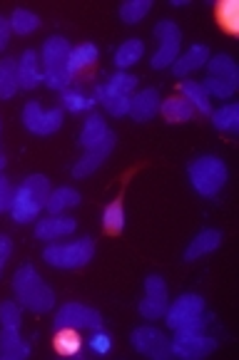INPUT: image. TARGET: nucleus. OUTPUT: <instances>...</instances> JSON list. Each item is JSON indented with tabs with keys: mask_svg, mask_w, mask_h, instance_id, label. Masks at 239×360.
<instances>
[{
	"mask_svg": "<svg viewBox=\"0 0 239 360\" xmlns=\"http://www.w3.org/2000/svg\"><path fill=\"white\" fill-rule=\"evenodd\" d=\"M13 293L16 301L30 313H48L55 308V291L45 283V278L37 274L32 264H23L13 274Z\"/></svg>",
	"mask_w": 239,
	"mask_h": 360,
	"instance_id": "f257e3e1",
	"label": "nucleus"
},
{
	"mask_svg": "<svg viewBox=\"0 0 239 360\" xmlns=\"http://www.w3.org/2000/svg\"><path fill=\"white\" fill-rule=\"evenodd\" d=\"M50 191V179L45 174H30L16 186L11 204V217L16 224H30L40 219V212L45 209Z\"/></svg>",
	"mask_w": 239,
	"mask_h": 360,
	"instance_id": "f03ea898",
	"label": "nucleus"
},
{
	"mask_svg": "<svg viewBox=\"0 0 239 360\" xmlns=\"http://www.w3.org/2000/svg\"><path fill=\"white\" fill-rule=\"evenodd\" d=\"M70 50L73 45L63 35L48 37L40 48V63H43V82L50 90L63 92L73 82V68H70Z\"/></svg>",
	"mask_w": 239,
	"mask_h": 360,
	"instance_id": "7ed1b4c3",
	"label": "nucleus"
},
{
	"mask_svg": "<svg viewBox=\"0 0 239 360\" xmlns=\"http://www.w3.org/2000/svg\"><path fill=\"white\" fill-rule=\"evenodd\" d=\"M187 179L200 196L214 199L227 186L229 169L224 165V159L214 157V154H202V157L192 159L187 165Z\"/></svg>",
	"mask_w": 239,
	"mask_h": 360,
	"instance_id": "20e7f679",
	"label": "nucleus"
},
{
	"mask_svg": "<svg viewBox=\"0 0 239 360\" xmlns=\"http://www.w3.org/2000/svg\"><path fill=\"white\" fill-rule=\"evenodd\" d=\"M165 321L172 330H207L209 313L204 298L200 293H182L175 301H170Z\"/></svg>",
	"mask_w": 239,
	"mask_h": 360,
	"instance_id": "39448f33",
	"label": "nucleus"
},
{
	"mask_svg": "<svg viewBox=\"0 0 239 360\" xmlns=\"http://www.w3.org/2000/svg\"><path fill=\"white\" fill-rule=\"evenodd\" d=\"M207 77L202 79L204 90L212 100H232L239 87V68L232 55L219 53L207 60Z\"/></svg>",
	"mask_w": 239,
	"mask_h": 360,
	"instance_id": "423d86ee",
	"label": "nucleus"
},
{
	"mask_svg": "<svg viewBox=\"0 0 239 360\" xmlns=\"http://www.w3.org/2000/svg\"><path fill=\"white\" fill-rule=\"evenodd\" d=\"M92 259H95V241L90 236H80L68 244H48L43 249L45 264L63 271L85 269Z\"/></svg>",
	"mask_w": 239,
	"mask_h": 360,
	"instance_id": "0eeeda50",
	"label": "nucleus"
},
{
	"mask_svg": "<svg viewBox=\"0 0 239 360\" xmlns=\"http://www.w3.org/2000/svg\"><path fill=\"white\" fill-rule=\"evenodd\" d=\"M154 37H157V50L149 58L152 70H167L172 68L177 58H180L182 48V30L175 20H159L154 25Z\"/></svg>",
	"mask_w": 239,
	"mask_h": 360,
	"instance_id": "6e6552de",
	"label": "nucleus"
},
{
	"mask_svg": "<svg viewBox=\"0 0 239 360\" xmlns=\"http://www.w3.org/2000/svg\"><path fill=\"white\" fill-rule=\"evenodd\" d=\"M63 122H65L63 107L45 110L37 100L25 102V107H23V127L30 134H35V137H50V134L60 132Z\"/></svg>",
	"mask_w": 239,
	"mask_h": 360,
	"instance_id": "1a4fd4ad",
	"label": "nucleus"
},
{
	"mask_svg": "<svg viewBox=\"0 0 239 360\" xmlns=\"http://www.w3.org/2000/svg\"><path fill=\"white\" fill-rule=\"evenodd\" d=\"M217 350V340L207 330H175L172 338V358L202 360Z\"/></svg>",
	"mask_w": 239,
	"mask_h": 360,
	"instance_id": "9d476101",
	"label": "nucleus"
},
{
	"mask_svg": "<svg viewBox=\"0 0 239 360\" xmlns=\"http://www.w3.org/2000/svg\"><path fill=\"white\" fill-rule=\"evenodd\" d=\"M130 343L140 355L149 360H170L172 358V338L165 330L154 326H140L130 333Z\"/></svg>",
	"mask_w": 239,
	"mask_h": 360,
	"instance_id": "9b49d317",
	"label": "nucleus"
},
{
	"mask_svg": "<svg viewBox=\"0 0 239 360\" xmlns=\"http://www.w3.org/2000/svg\"><path fill=\"white\" fill-rule=\"evenodd\" d=\"M53 328H73V330H97L102 328V316L97 308H90L80 301H70L65 306H60V311L55 313Z\"/></svg>",
	"mask_w": 239,
	"mask_h": 360,
	"instance_id": "f8f14e48",
	"label": "nucleus"
},
{
	"mask_svg": "<svg viewBox=\"0 0 239 360\" xmlns=\"http://www.w3.org/2000/svg\"><path fill=\"white\" fill-rule=\"evenodd\" d=\"M170 306V291H167V283L162 276L149 274L145 278V298L137 303V311L145 321H157V318H165V311Z\"/></svg>",
	"mask_w": 239,
	"mask_h": 360,
	"instance_id": "ddd939ff",
	"label": "nucleus"
},
{
	"mask_svg": "<svg viewBox=\"0 0 239 360\" xmlns=\"http://www.w3.org/2000/svg\"><path fill=\"white\" fill-rule=\"evenodd\" d=\"M78 231V221L68 214H48L35 221L37 241H60L65 236H73Z\"/></svg>",
	"mask_w": 239,
	"mask_h": 360,
	"instance_id": "4468645a",
	"label": "nucleus"
},
{
	"mask_svg": "<svg viewBox=\"0 0 239 360\" xmlns=\"http://www.w3.org/2000/svg\"><path fill=\"white\" fill-rule=\"evenodd\" d=\"M159 105H162V97H159V90L154 87H142L137 90L133 97H130V112L135 122H149L159 115Z\"/></svg>",
	"mask_w": 239,
	"mask_h": 360,
	"instance_id": "2eb2a0df",
	"label": "nucleus"
},
{
	"mask_svg": "<svg viewBox=\"0 0 239 360\" xmlns=\"http://www.w3.org/2000/svg\"><path fill=\"white\" fill-rule=\"evenodd\" d=\"M115 149V137H110L107 142H102L100 147H92L85 149V154L78 159L73 165V176L75 179H85V176L95 174L102 165H105V159L110 157V152Z\"/></svg>",
	"mask_w": 239,
	"mask_h": 360,
	"instance_id": "dca6fc26",
	"label": "nucleus"
},
{
	"mask_svg": "<svg viewBox=\"0 0 239 360\" xmlns=\"http://www.w3.org/2000/svg\"><path fill=\"white\" fill-rule=\"evenodd\" d=\"M18 68V85L20 90H35L43 82V68H40V53L37 50H25L16 60Z\"/></svg>",
	"mask_w": 239,
	"mask_h": 360,
	"instance_id": "f3484780",
	"label": "nucleus"
},
{
	"mask_svg": "<svg viewBox=\"0 0 239 360\" xmlns=\"http://www.w3.org/2000/svg\"><path fill=\"white\" fill-rule=\"evenodd\" d=\"M209 58H212V53H209L207 45L195 43L192 48H187L185 53H180V58L172 63V75H175V77H182V79L190 77L192 72L202 70Z\"/></svg>",
	"mask_w": 239,
	"mask_h": 360,
	"instance_id": "a211bd4d",
	"label": "nucleus"
},
{
	"mask_svg": "<svg viewBox=\"0 0 239 360\" xmlns=\"http://www.w3.org/2000/svg\"><path fill=\"white\" fill-rule=\"evenodd\" d=\"M30 343L20 335V328L0 326V358L6 360H27L30 358Z\"/></svg>",
	"mask_w": 239,
	"mask_h": 360,
	"instance_id": "6ab92c4d",
	"label": "nucleus"
},
{
	"mask_svg": "<svg viewBox=\"0 0 239 360\" xmlns=\"http://www.w3.org/2000/svg\"><path fill=\"white\" fill-rule=\"evenodd\" d=\"M219 246H222V231H219V229H202V231L187 244L185 261H197L207 254H214Z\"/></svg>",
	"mask_w": 239,
	"mask_h": 360,
	"instance_id": "aec40b11",
	"label": "nucleus"
},
{
	"mask_svg": "<svg viewBox=\"0 0 239 360\" xmlns=\"http://www.w3.org/2000/svg\"><path fill=\"white\" fill-rule=\"evenodd\" d=\"M110 137H115L112 134V129L107 127L105 117H100L95 112V115H90L85 120V124H82V129H80V147L82 149H92V147H100L102 142H107Z\"/></svg>",
	"mask_w": 239,
	"mask_h": 360,
	"instance_id": "412c9836",
	"label": "nucleus"
},
{
	"mask_svg": "<svg viewBox=\"0 0 239 360\" xmlns=\"http://www.w3.org/2000/svg\"><path fill=\"white\" fill-rule=\"evenodd\" d=\"M180 97H185L192 105V110L200 112V115H212V97L207 95V90H204L200 79H185L180 85Z\"/></svg>",
	"mask_w": 239,
	"mask_h": 360,
	"instance_id": "4be33fe9",
	"label": "nucleus"
},
{
	"mask_svg": "<svg viewBox=\"0 0 239 360\" xmlns=\"http://www.w3.org/2000/svg\"><path fill=\"white\" fill-rule=\"evenodd\" d=\"M159 115L165 117V122H170V124H185V122H190L197 112L192 110V105L185 100V97L175 95V97L162 100V105H159Z\"/></svg>",
	"mask_w": 239,
	"mask_h": 360,
	"instance_id": "5701e85b",
	"label": "nucleus"
},
{
	"mask_svg": "<svg viewBox=\"0 0 239 360\" xmlns=\"http://www.w3.org/2000/svg\"><path fill=\"white\" fill-rule=\"evenodd\" d=\"M80 202H82V196H80L78 189H73V186H58V189L50 191L48 202H45V212L65 214V212H70V209L78 207Z\"/></svg>",
	"mask_w": 239,
	"mask_h": 360,
	"instance_id": "b1692460",
	"label": "nucleus"
},
{
	"mask_svg": "<svg viewBox=\"0 0 239 360\" xmlns=\"http://www.w3.org/2000/svg\"><path fill=\"white\" fill-rule=\"evenodd\" d=\"M60 105H63L65 112L80 115V112H90L97 105V100L92 95H87L85 90H80V87H65L60 92Z\"/></svg>",
	"mask_w": 239,
	"mask_h": 360,
	"instance_id": "393cba45",
	"label": "nucleus"
},
{
	"mask_svg": "<svg viewBox=\"0 0 239 360\" xmlns=\"http://www.w3.org/2000/svg\"><path fill=\"white\" fill-rule=\"evenodd\" d=\"M142 55H145V43L140 37H130V40H125V43L115 50V68L128 72L133 65H137L140 60H142Z\"/></svg>",
	"mask_w": 239,
	"mask_h": 360,
	"instance_id": "a878e982",
	"label": "nucleus"
},
{
	"mask_svg": "<svg viewBox=\"0 0 239 360\" xmlns=\"http://www.w3.org/2000/svg\"><path fill=\"white\" fill-rule=\"evenodd\" d=\"M209 120H212L214 129H219V132L237 134L239 132V105L237 102H227V105H222L219 110H212Z\"/></svg>",
	"mask_w": 239,
	"mask_h": 360,
	"instance_id": "bb28decb",
	"label": "nucleus"
},
{
	"mask_svg": "<svg viewBox=\"0 0 239 360\" xmlns=\"http://www.w3.org/2000/svg\"><path fill=\"white\" fill-rule=\"evenodd\" d=\"M95 100L100 102L102 110H105L110 117H125L130 112V97L115 95V92H110L105 85L95 87Z\"/></svg>",
	"mask_w": 239,
	"mask_h": 360,
	"instance_id": "cd10ccee",
	"label": "nucleus"
},
{
	"mask_svg": "<svg viewBox=\"0 0 239 360\" xmlns=\"http://www.w3.org/2000/svg\"><path fill=\"white\" fill-rule=\"evenodd\" d=\"M53 345L60 355H65V358H75V355H82V345H85V340L80 338V330L60 328V330H55Z\"/></svg>",
	"mask_w": 239,
	"mask_h": 360,
	"instance_id": "c85d7f7f",
	"label": "nucleus"
},
{
	"mask_svg": "<svg viewBox=\"0 0 239 360\" xmlns=\"http://www.w3.org/2000/svg\"><path fill=\"white\" fill-rule=\"evenodd\" d=\"M97 58H100V50H97L95 43L73 45V50H70V68H73V75L92 68V65L97 63Z\"/></svg>",
	"mask_w": 239,
	"mask_h": 360,
	"instance_id": "c756f323",
	"label": "nucleus"
},
{
	"mask_svg": "<svg viewBox=\"0 0 239 360\" xmlns=\"http://www.w3.org/2000/svg\"><path fill=\"white\" fill-rule=\"evenodd\" d=\"M20 85H18V68L16 60L3 58L0 60V100H11L18 95Z\"/></svg>",
	"mask_w": 239,
	"mask_h": 360,
	"instance_id": "7c9ffc66",
	"label": "nucleus"
},
{
	"mask_svg": "<svg viewBox=\"0 0 239 360\" xmlns=\"http://www.w3.org/2000/svg\"><path fill=\"white\" fill-rule=\"evenodd\" d=\"M125 221H128V217H125L123 199H115V202H110L102 209V229L107 233H123Z\"/></svg>",
	"mask_w": 239,
	"mask_h": 360,
	"instance_id": "2f4dec72",
	"label": "nucleus"
},
{
	"mask_svg": "<svg viewBox=\"0 0 239 360\" xmlns=\"http://www.w3.org/2000/svg\"><path fill=\"white\" fill-rule=\"evenodd\" d=\"M8 22H11V30L13 35H32V32L40 27V18L35 15L32 11H25V8H18V11H13V15L8 18Z\"/></svg>",
	"mask_w": 239,
	"mask_h": 360,
	"instance_id": "473e14b6",
	"label": "nucleus"
},
{
	"mask_svg": "<svg viewBox=\"0 0 239 360\" xmlns=\"http://www.w3.org/2000/svg\"><path fill=\"white\" fill-rule=\"evenodd\" d=\"M217 22L229 35L239 32V3L237 0H222L217 6Z\"/></svg>",
	"mask_w": 239,
	"mask_h": 360,
	"instance_id": "72a5a7b5",
	"label": "nucleus"
},
{
	"mask_svg": "<svg viewBox=\"0 0 239 360\" xmlns=\"http://www.w3.org/2000/svg\"><path fill=\"white\" fill-rule=\"evenodd\" d=\"M149 11H152V0H125L120 6V20L128 25H137L149 15Z\"/></svg>",
	"mask_w": 239,
	"mask_h": 360,
	"instance_id": "f704fd0d",
	"label": "nucleus"
},
{
	"mask_svg": "<svg viewBox=\"0 0 239 360\" xmlns=\"http://www.w3.org/2000/svg\"><path fill=\"white\" fill-rule=\"evenodd\" d=\"M137 82L140 79L135 77L133 72H125V70H117L115 75H110V79L105 82V87L115 95H123V97H133L137 92Z\"/></svg>",
	"mask_w": 239,
	"mask_h": 360,
	"instance_id": "c9c22d12",
	"label": "nucleus"
},
{
	"mask_svg": "<svg viewBox=\"0 0 239 360\" xmlns=\"http://www.w3.org/2000/svg\"><path fill=\"white\" fill-rule=\"evenodd\" d=\"M23 321V306L18 301H3L0 303V326L20 328Z\"/></svg>",
	"mask_w": 239,
	"mask_h": 360,
	"instance_id": "e433bc0d",
	"label": "nucleus"
},
{
	"mask_svg": "<svg viewBox=\"0 0 239 360\" xmlns=\"http://www.w3.org/2000/svg\"><path fill=\"white\" fill-rule=\"evenodd\" d=\"M90 338H87V350H90L92 355H107L112 350V335L105 333L102 328L97 330H90Z\"/></svg>",
	"mask_w": 239,
	"mask_h": 360,
	"instance_id": "4c0bfd02",
	"label": "nucleus"
},
{
	"mask_svg": "<svg viewBox=\"0 0 239 360\" xmlns=\"http://www.w3.org/2000/svg\"><path fill=\"white\" fill-rule=\"evenodd\" d=\"M13 194H16V186L11 184V179H8V176L0 174V214L11 212Z\"/></svg>",
	"mask_w": 239,
	"mask_h": 360,
	"instance_id": "58836bf2",
	"label": "nucleus"
},
{
	"mask_svg": "<svg viewBox=\"0 0 239 360\" xmlns=\"http://www.w3.org/2000/svg\"><path fill=\"white\" fill-rule=\"evenodd\" d=\"M11 256H13V238L8 233H0V276L6 271V264Z\"/></svg>",
	"mask_w": 239,
	"mask_h": 360,
	"instance_id": "ea45409f",
	"label": "nucleus"
},
{
	"mask_svg": "<svg viewBox=\"0 0 239 360\" xmlns=\"http://www.w3.org/2000/svg\"><path fill=\"white\" fill-rule=\"evenodd\" d=\"M11 35H13L11 22H8V18L0 15V53H3V50L11 45Z\"/></svg>",
	"mask_w": 239,
	"mask_h": 360,
	"instance_id": "a19ab883",
	"label": "nucleus"
},
{
	"mask_svg": "<svg viewBox=\"0 0 239 360\" xmlns=\"http://www.w3.org/2000/svg\"><path fill=\"white\" fill-rule=\"evenodd\" d=\"M6 165H8V159H6V152H3V149H0V172L6 169Z\"/></svg>",
	"mask_w": 239,
	"mask_h": 360,
	"instance_id": "79ce46f5",
	"label": "nucleus"
}]
</instances>
